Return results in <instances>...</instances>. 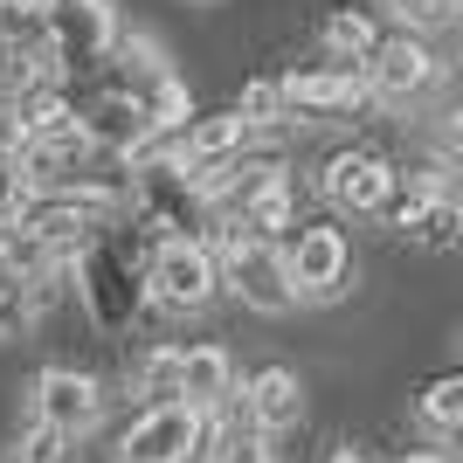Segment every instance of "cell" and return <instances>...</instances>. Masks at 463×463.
I'll return each mask as SVG.
<instances>
[{
    "label": "cell",
    "mask_w": 463,
    "mask_h": 463,
    "mask_svg": "<svg viewBox=\"0 0 463 463\" xmlns=\"http://www.w3.org/2000/svg\"><path fill=\"white\" fill-rule=\"evenodd\" d=\"M42 14V62L70 77V70H97L118 49V7L111 0H35Z\"/></svg>",
    "instance_id": "cell-1"
},
{
    "label": "cell",
    "mask_w": 463,
    "mask_h": 463,
    "mask_svg": "<svg viewBox=\"0 0 463 463\" xmlns=\"http://www.w3.org/2000/svg\"><path fill=\"white\" fill-rule=\"evenodd\" d=\"M146 298H153L159 311H174V318H187V311H208L214 290H222V270H214V250L208 242H187V235H166L153 256H146Z\"/></svg>",
    "instance_id": "cell-2"
},
{
    "label": "cell",
    "mask_w": 463,
    "mask_h": 463,
    "mask_svg": "<svg viewBox=\"0 0 463 463\" xmlns=\"http://www.w3.org/2000/svg\"><path fill=\"white\" fill-rule=\"evenodd\" d=\"M214 250V270H222V284L242 298L250 311H290V284H284V242H256V235L229 229L222 222V235L208 242Z\"/></svg>",
    "instance_id": "cell-3"
},
{
    "label": "cell",
    "mask_w": 463,
    "mask_h": 463,
    "mask_svg": "<svg viewBox=\"0 0 463 463\" xmlns=\"http://www.w3.org/2000/svg\"><path fill=\"white\" fill-rule=\"evenodd\" d=\"M284 284H290V305H332V298H346L353 242L339 229H298L284 242Z\"/></svg>",
    "instance_id": "cell-4"
},
{
    "label": "cell",
    "mask_w": 463,
    "mask_h": 463,
    "mask_svg": "<svg viewBox=\"0 0 463 463\" xmlns=\"http://www.w3.org/2000/svg\"><path fill=\"white\" fill-rule=\"evenodd\" d=\"M214 436H222V429H214L208 415H194V408L166 402V408H146V415L125 429L118 463H194Z\"/></svg>",
    "instance_id": "cell-5"
},
{
    "label": "cell",
    "mask_w": 463,
    "mask_h": 463,
    "mask_svg": "<svg viewBox=\"0 0 463 463\" xmlns=\"http://www.w3.org/2000/svg\"><path fill=\"white\" fill-rule=\"evenodd\" d=\"M97 415H104V387L90 381V373L77 367H42L35 387H28V422L56 429V436H70L77 443L83 429H97Z\"/></svg>",
    "instance_id": "cell-6"
},
{
    "label": "cell",
    "mask_w": 463,
    "mask_h": 463,
    "mask_svg": "<svg viewBox=\"0 0 463 463\" xmlns=\"http://www.w3.org/2000/svg\"><path fill=\"white\" fill-rule=\"evenodd\" d=\"M360 77H367L373 104H415L429 83L443 77V62H436V49H429L422 35H394V42H373V56L360 62Z\"/></svg>",
    "instance_id": "cell-7"
},
{
    "label": "cell",
    "mask_w": 463,
    "mask_h": 463,
    "mask_svg": "<svg viewBox=\"0 0 463 463\" xmlns=\"http://www.w3.org/2000/svg\"><path fill=\"white\" fill-rule=\"evenodd\" d=\"M394 180L402 174H394L381 153H332L326 174H318V194H326L339 214H387Z\"/></svg>",
    "instance_id": "cell-8"
},
{
    "label": "cell",
    "mask_w": 463,
    "mask_h": 463,
    "mask_svg": "<svg viewBox=\"0 0 463 463\" xmlns=\"http://www.w3.org/2000/svg\"><path fill=\"white\" fill-rule=\"evenodd\" d=\"M277 90H284V118H339V111H360V104H367V77H360V70H339V62H326V70H290V77H277Z\"/></svg>",
    "instance_id": "cell-9"
},
{
    "label": "cell",
    "mask_w": 463,
    "mask_h": 463,
    "mask_svg": "<svg viewBox=\"0 0 463 463\" xmlns=\"http://www.w3.org/2000/svg\"><path fill=\"white\" fill-rule=\"evenodd\" d=\"M235 402H242V415H250V436H263V443L305 422V381H298L290 367H256Z\"/></svg>",
    "instance_id": "cell-10"
},
{
    "label": "cell",
    "mask_w": 463,
    "mask_h": 463,
    "mask_svg": "<svg viewBox=\"0 0 463 463\" xmlns=\"http://www.w3.org/2000/svg\"><path fill=\"white\" fill-rule=\"evenodd\" d=\"M387 222H394L408 242H422V250H449L457 229H463V214H457L443 180H422V187H408V201H387Z\"/></svg>",
    "instance_id": "cell-11"
},
{
    "label": "cell",
    "mask_w": 463,
    "mask_h": 463,
    "mask_svg": "<svg viewBox=\"0 0 463 463\" xmlns=\"http://www.w3.org/2000/svg\"><path fill=\"white\" fill-rule=\"evenodd\" d=\"M235 402V360L229 346H187L180 353V408H194V415H222V408Z\"/></svg>",
    "instance_id": "cell-12"
},
{
    "label": "cell",
    "mask_w": 463,
    "mask_h": 463,
    "mask_svg": "<svg viewBox=\"0 0 463 463\" xmlns=\"http://www.w3.org/2000/svg\"><path fill=\"white\" fill-rule=\"evenodd\" d=\"M7 111H14V138H83L77 132V104H70L56 83H35V90L14 97Z\"/></svg>",
    "instance_id": "cell-13"
},
{
    "label": "cell",
    "mask_w": 463,
    "mask_h": 463,
    "mask_svg": "<svg viewBox=\"0 0 463 463\" xmlns=\"http://www.w3.org/2000/svg\"><path fill=\"white\" fill-rule=\"evenodd\" d=\"M83 277H90V305H97V318L104 326H125L132 318V305H138V290H125V263H118L111 250H83Z\"/></svg>",
    "instance_id": "cell-14"
},
{
    "label": "cell",
    "mask_w": 463,
    "mask_h": 463,
    "mask_svg": "<svg viewBox=\"0 0 463 463\" xmlns=\"http://www.w3.org/2000/svg\"><path fill=\"white\" fill-rule=\"evenodd\" d=\"M318 42H326V56L339 62V70H360V62L373 56V42H381V35H373V21L360 14V7H339V14L318 28Z\"/></svg>",
    "instance_id": "cell-15"
},
{
    "label": "cell",
    "mask_w": 463,
    "mask_h": 463,
    "mask_svg": "<svg viewBox=\"0 0 463 463\" xmlns=\"http://www.w3.org/2000/svg\"><path fill=\"white\" fill-rule=\"evenodd\" d=\"M132 394H138L146 408L180 402V346H153V353H138V367H132Z\"/></svg>",
    "instance_id": "cell-16"
},
{
    "label": "cell",
    "mask_w": 463,
    "mask_h": 463,
    "mask_svg": "<svg viewBox=\"0 0 463 463\" xmlns=\"http://www.w3.org/2000/svg\"><path fill=\"white\" fill-rule=\"evenodd\" d=\"M222 229V222H214ZM229 229H242V235H256V242H277V235L290 229V180H277V187H263L250 201V208H235V222Z\"/></svg>",
    "instance_id": "cell-17"
},
{
    "label": "cell",
    "mask_w": 463,
    "mask_h": 463,
    "mask_svg": "<svg viewBox=\"0 0 463 463\" xmlns=\"http://www.w3.org/2000/svg\"><path fill=\"white\" fill-rule=\"evenodd\" d=\"M28 318H35V290H28L21 263L7 256V242H0V339H21Z\"/></svg>",
    "instance_id": "cell-18"
},
{
    "label": "cell",
    "mask_w": 463,
    "mask_h": 463,
    "mask_svg": "<svg viewBox=\"0 0 463 463\" xmlns=\"http://www.w3.org/2000/svg\"><path fill=\"white\" fill-rule=\"evenodd\" d=\"M422 429L429 436H457L463 429V373H436V381L422 387Z\"/></svg>",
    "instance_id": "cell-19"
},
{
    "label": "cell",
    "mask_w": 463,
    "mask_h": 463,
    "mask_svg": "<svg viewBox=\"0 0 463 463\" xmlns=\"http://www.w3.org/2000/svg\"><path fill=\"white\" fill-rule=\"evenodd\" d=\"M0 56H35L42 62V14H35V0H0Z\"/></svg>",
    "instance_id": "cell-20"
},
{
    "label": "cell",
    "mask_w": 463,
    "mask_h": 463,
    "mask_svg": "<svg viewBox=\"0 0 463 463\" xmlns=\"http://www.w3.org/2000/svg\"><path fill=\"white\" fill-rule=\"evenodd\" d=\"M0 463H77V443L56 436V429H42V422H28L14 443H7V457H0Z\"/></svg>",
    "instance_id": "cell-21"
},
{
    "label": "cell",
    "mask_w": 463,
    "mask_h": 463,
    "mask_svg": "<svg viewBox=\"0 0 463 463\" xmlns=\"http://www.w3.org/2000/svg\"><path fill=\"white\" fill-rule=\"evenodd\" d=\"M235 118H242V132H256V125H284V90H277V77L242 83V104H235Z\"/></svg>",
    "instance_id": "cell-22"
},
{
    "label": "cell",
    "mask_w": 463,
    "mask_h": 463,
    "mask_svg": "<svg viewBox=\"0 0 463 463\" xmlns=\"http://www.w3.org/2000/svg\"><path fill=\"white\" fill-rule=\"evenodd\" d=\"M394 21H402V35H436L457 21V0H387Z\"/></svg>",
    "instance_id": "cell-23"
},
{
    "label": "cell",
    "mask_w": 463,
    "mask_h": 463,
    "mask_svg": "<svg viewBox=\"0 0 463 463\" xmlns=\"http://www.w3.org/2000/svg\"><path fill=\"white\" fill-rule=\"evenodd\" d=\"M214 463H277V449L263 443V436H242V429H229V436H222V449H214Z\"/></svg>",
    "instance_id": "cell-24"
},
{
    "label": "cell",
    "mask_w": 463,
    "mask_h": 463,
    "mask_svg": "<svg viewBox=\"0 0 463 463\" xmlns=\"http://www.w3.org/2000/svg\"><path fill=\"white\" fill-rule=\"evenodd\" d=\"M332 463H373V457H367L360 443H339V449H332Z\"/></svg>",
    "instance_id": "cell-25"
},
{
    "label": "cell",
    "mask_w": 463,
    "mask_h": 463,
    "mask_svg": "<svg viewBox=\"0 0 463 463\" xmlns=\"http://www.w3.org/2000/svg\"><path fill=\"white\" fill-rule=\"evenodd\" d=\"M402 463H449V457H443V449H408Z\"/></svg>",
    "instance_id": "cell-26"
}]
</instances>
